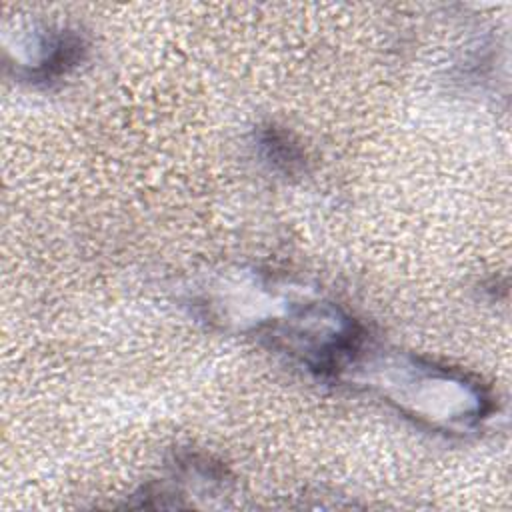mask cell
<instances>
[{
    "mask_svg": "<svg viewBox=\"0 0 512 512\" xmlns=\"http://www.w3.org/2000/svg\"><path fill=\"white\" fill-rule=\"evenodd\" d=\"M86 54V42L72 30L54 32L42 44V58L34 68L26 70V80L48 84L82 62Z\"/></svg>",
    "mask_w": 512,
    "mask_h": 512,
    "instance_id": "1",
    "label": "cell"
},
{
    "mask_svg": "<svg viewBox=\"0 0 512 512\" xmlns=\"http://www.w3.org/2000/svg\"><path fill=\"white\" fill-rule=\"evenodd\" d=\"M258 148L264 160L286 176H294L304 170L306 156L294 136L274 124L258 128Z\"/></svg>",
    "mask_w": 512,
    "mask_h": 512,
    "instance_id": "2",
    "label": "cell"
}]
</instances>
